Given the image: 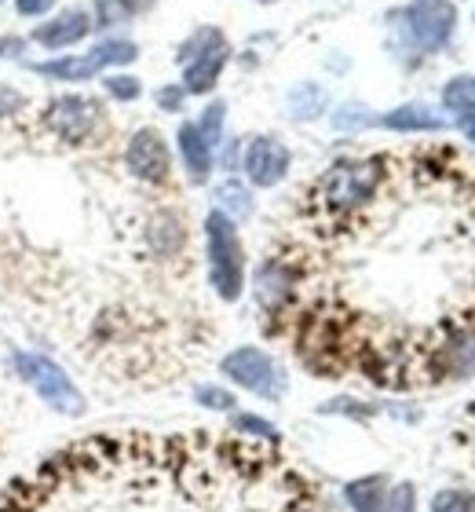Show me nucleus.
I'll return each mask as SVG.
<instances>
[{
  "mask_svg": "<svg viewBox=\"0 0 475 512\" xmlns=\"http://www.w3.org/2000/svg\"><path fill=\"white\" fill-rule=\"evenodd\" d=\"M8 366L15 370L26 388H30L37 399H41L48 410L55 414H66V417H81L85 414V395L70 381L63 366L55 363L52 355H41V352H11L8 355Z\"/></svg>",
  "mask_w": 475,
  "mask_h": 512,
  "instance_id": "f257e3e1",
  "label": "nucleus"
},
{
  "mask_svg": "<svg viewBox=\"0 0 475 512\" xmlns=\"http://www.w3.org/2000/svg\"><path fill=\"white\" fill-rule=\"evenodd\" d=\"M205 253H209V282L216 297L234 304L245 289V249L231 216L212 209L205 220Z\"/></svg>",
  "mask_w": 475,
  "mask_h": 512,
  "instance_id": "f03ea898",
  "label": "nucleus"
},
{
  "mask_svg": "<svg viewBox=\"0 0 475 512\" xmlns=\"http://www.w3.org/2000/svg\"><path fill=\"white\" fill-rule=\"evenodd\" d=\"M377 183H380V161H337L318 180L315 198L322 209L344 216L370 202L373 194H377Z\"/></svg>",
  "mask_w": 475,
  "mask_h": 512,
  "instance_id": "7ed1b4c3",
  "label": "nucleus"
},
{
  "mask_svg": "<svg viewBox=\"0 0 475 512\" xmlns=\"http://www.w3.org/2000/svg\"><path fill=\"white\" fill-rule=\"evenodd\" d=\"M220 374L231 384L245 388V392L260 395L267 403H278L285 392H289V377H285L282 366L256 344H242L220 359Z\"/></svg>",
  "mask_w": 475,
  "mask_h": 512,
  "instance_id": "20e7f679",
  "label": "nucleus"
},
{
  "mask_svg": "<svg viewBox=\"0 0 475 512\" xmlns=\"http://www.w3.org/2000/svg\"><path fill=\"white\" fill-rule=\"evenodd\" d=\"M139 55V48L132 41H103L95 44L92 52H77V55H59V59H41V63H30L33 74L48 77V81H92L95 74H103L106 66H125Z\"/></svg>",
  "mask_w": 475,
  "mask_h": 512,
  "instance_id": "39448f33",
  "label": "nucleus"
},
{
  "mask_svg": "<svg viewBox=\"0 0 475 512\" xmlns=\"http://www.w3.org/2000/svg\"><path fill=\"white\" fill-rule=\"evenodd\" d=\"M44 128L52 132V136L66 139V143H85L92 139V132L99 128L103 121V107L88 96H55L41 114Z\"/></svg>",
  "mask_w": 475,
  "mask_h": 512,
  "instance_id": "423d86ee",
  "label": "nucleus"
},
{
  "mask_svg": "<svg viewBox=\"0 0 475 512\" xmlns=\"http://www.w3.org/2000/svg\"><path fill=\"white\" fill-rule=\"evenodd\" d=\"M125 165H128V172L143 183L169 180L172 154H169V143H165V136H161L158 128H139V132H132L128 150H125Z\"/></svg>",
  "mask_w": 475,
  "mask_h": 512,
  "instance_id": "0eeeda50",
  "label": "nucleus"
},
{
  "mask_svg": "<svg viewBox=\"0 0 475 512\" xmlns=\"http://www.w3.org/2000/svg\"><path fill=\"white\" fill-rule=\"evenodd\" d=\"M454 22L457 11L450 0H410L406 8V26L421 48H443L454 33Z\"/></svg>",
  "mask_w": 475,
  "mask_h": 512,
  "instance_id": "6e6552de",
  "label": "nucleus"
},
{
  "mask_svg": "<svg viewBox=\"0 0 475 512\" xmlns=\"http://www.w3.org/2000/svg\"><path fill=\"white\" fill-rule=\"evenodd\" d=\"M289 147H285L282 139L275 136H256L249 147H245V158H242V169L249 176V183L256 187H275V183L285 180V172H289Z\"/></svg>",
  "mask_w": 475,
  "mask_h": 512,
  "instance_id": "1a4fd4ad",
  "label": "nucleus"
},
{
  "mask_svg": "<svg viewBox=\"0 0 475 512\" xmlns=\"http://www.w3.org/2000/svg\"><path fill=\"white\" fill-rule=\"evenodd\" d=\"M92 15H88L85 8H66L59 11V15H52V19H44L33 26L30 41L41 44L44 52H66V48H74V44H81L92 33Z\"/></svg>",
  "mask_w": 475,
  "mask_h": 512,
  "instance_id": "9d476101",
  "label": "nucleus"
},
{
  "mask_svg": "<svg viewBox=\"0 0 475 512\" xmlns=\"http://www.w3.org/2000/svg\"><path fill=\"white\" fill-rule=\"evenodd\" d=\"M293 286H296V275L289 271V264L267 260V264L260 267V275H256V300H260V308L278 311L285 300H289Z\"/></svg>",
  "mask_w": 475,
  "mask_h": 512,
  "instance_id": "9b49d317",
  "label": "nucleus"
},
{
  "mask_svg": "<svg viewBox=\"0 0 475 512\" xmlns=\"http://www.w3.org/2000/svg\"><path fill=\"white\" fill-rule=\"evenodd\" d=\"M176 143H180V158L187 165L190 183H205L212 172V147L205 143V136L198 132L194 121H183L180 132H176Z\"/></svg>",
  "mask_w": 475,
  "mask_h": 512,
  "instance_id": "f8f14e48",
  "label": "nucleus"
},
{
  "mask_svg": "<svg viewBox=\"0 0 475 512\" xmlns=\"http://www.w3.org/2000/svg\"><path fill=\"white\" fill-rule=\"evenodd\" d=\"M223 66H227V48L190 59V63L183 66V92H190V96H205V92H212L223 74Z\"/></svg>",
  "mask_w": 475,
  "mask_h": 512,
  "instance_id": "ddd939ff",
  "label": "nucleus"
},
{
  "mask_svg": "<svg viewBox=\"0 0 475 512\" xmlns=\"http://www.w3.org/2000/svg\"><path fill=\"white\" fill-rule=\"evenodd\" d=\"M351 512H391V491L384 476H362L344 487Z\"/></svg>",
  "mask_w": 475,
  "mask_h": 512,
  "instance_id": "4468645a",
  "label": "nucleus"
},
{
  "mask_svg": "<svg viewBox=\"0 0 475 512\" xmlns=\"http://www.w3.org/2000/svg\"><path fill=\"white\" fill-rule=\"evenodd\" d=\"M384 125L395 128V132H439L443 118L432 114L428 107L410 103V107H399V110H391V114H384Z\"/></svg>",
  "mask_w": 475,
  "mask_h": 512,
  "instance_id": "2eb2a0df",
  "label": "nucleus"
},
{
  "mask_svg": "<svg viewBox=\"0 0 475 512\" xmlns=\"http://www.w3.org/2000/svg\"><path fill=\"white\" fill-rule=\"evenodd\" d=\"M147 235H150V246L158 249L161 256H169L183 246V220L176 213H158L150 220Z\"/></svg>",
  "mask_w": 475,
  "mask_h": 512,
  "instance_id": "dca6fc26",
  "label": "nucleus"
},
{
  "mask_svg": "<svg viewBox=\"0 0 475 512\" xmlns=\"http://www.w3.org/2000/svg\"><path fill=\"white\" fill-rule=\"evenodd\" d=\"M216 209L223 216H231V220H245V216L253 213V198H249V191L238 180H227L216 191Z\"/></svg>",
  "mask_w": 475,
  "mask_h": 512,
  "instance_id": "f3484780",
  "label": "nucleus"
},
{
  "mask_svg": "<svg viewBox=\"0 0 475 512\" xmlns=\"http://www.w3.org/2000/svg\"><path fill=\"white\" fill-rule=\"evenodd\" d=\"M95 11V26H125V22L136 19L139 4L136 0H95L92 4Z\"/></svg>",
  "mask_w": 475,
  "mask_h": 512,
  "instance_id": "a211bd4d",
  "label": "nucleus"
},
{
  "mask_svg": "<svg viewBox=\"0 0 475 512\" xmlns=\"http://www.w3.org/2000/svg\"><path fill=\"white\" fill-rule=\"evenodd\" d=\"M289 110H293V118H300V121L318 118V114L326 110V92L318 85H300L293 96H289Z\"/></svg>",
  "mask_w": 475,
  "mask_h": 512,
  "instance_id": "6ab92c4d",
  "label": "nucleus"
},
{
  "mask_svg": "<svg viewBox=\"0 0 475 512\" xmlns=\"http://www.w3.org/2000/svg\"><path fill=\"white\" fill-rule=\"evenodd\" d=\"M223 118H227V107H223V103H212V107H205L201 121H194V125H198V132L205 136V143H209L212 150L220 147V139H223Z\"/></svg>",
  "mask_w": 475,
  "mask_h": 512,
  "instance_id": "aec40b11",
  "label": "nucleus"
},
{
  "mask_svg": "<svg viewBox=\"0 0 475 512\" xmlns=\"http://www.w3.org/2000/svg\"><path fill=\"white\" fill-rule=\"evenodd\" d=\"M428 512H475V494L472 491H457V487H446L432 498V509Z\"/></svg>",
  "mask_w": 475,
  "mask_h": 512,
  "instance_id": "412c9836",
  "label": "nucleus"
},
{
  "mask_svg": "<svg viewBox=\"0 0 475 512\" xmlns=\"http://www.w3.org/2000/svg\"><path fill=\"white\" fill-rule=\"evenodd\" d=\"M194 399H198L201 406H209V410H234V399L227 388H220V384H198L194 388Z\"/></svg>",
  "mask_w": 475,
  "mask_h": 512,
  "instance_id": "4be33fe9",
  "label": "nucleus"
},
{
  "mask_svg": "<svg viewBox=\"0 0 475 512\" xmlns=\"http://www.w3.org/2000/svg\"><path fill=\"white\" fill-rule=\"evenodd\" d=\"M103 88L117 99V103H132V99H139V92H143V85H139L136 77H128V74H110L103 81Z\"/></svg>",
  "mask_w": 475,
  "mask_h": 512,
  "instance_id": "5701e85b",
  "label": "nucleus"
},
{
  "mask_svg": "<svg viewBox=\"0 0 475 512\" xmlns=\"http://www.w3.org/2000/svg\"><path fill=\"white\" fill-rule=\"evenodd\" d=\"M234 432H245V436H264V439H278L275 425L264 421L256 414H234Z\"/></svg>",
  "mask_w": 475,
  "mask_h": 512,
  "instance_id": "b1692460",
  "label": "nucleus"
},
{
  "mask_svg": "<svg viewBox=\"0 0 475 512\" xmlns=\"http://www.w3.org/2000/svg\"><path fill=\"white\" fill-rule=\"evenodd\" d=\"M26 92H19L15 85H0V118H15V114H22L26 110Z\"/></svg>",
  "mask_w": 475,
  "mask_h": 512,
  "instance_id": "393cba45",
  "label": "nucleus"
},
{
  "mask_svg": "<svg viewBox=\"0 0 475 512\" xmlns=\"http://www.w3.org/2000/svg\"><path fill=\"white\" fill-rule=\"evenodd\" d=\"M55 8V0H15V11L22 19H44Z\"/></svg>",
  "mask_w": 475,
  "mask_h": 512,
  "instance_id": "a878e982",
  "label": "nucleus"
},
{
  "mask_svg": "<svg viewBox=\"0 0 475 512\" xmlns=\"http://www.w3.org/2000/svg\"><path fill=\"white\" fill-rule=\"evenodd\" d=\"M413 509H417V494H413L410 483L395 487V491H391V512H413Z\"/></svg>",
  "mask_w": 475,
  "mask_h": 512,
  "instance_id": "bb28decb",
  "label": "nucleus"
},
{
  "mask_svg": "<svg viewBox=\"0 0 475 512\" xmlns=\"http://www.w3.org/2000/svg\"><path fill=\"white\" fill-rule=\"evenodd\" d=\"M183 96H187L183 88H161V92H158V103L165 110H180L183 107Z\"/></svg>",
  "mask_w": 475,
  "mask_h": 512,
  "instance_id": "cd10ccee",
  "label": "nucleus"
},
{
  "mask_svg": "<svg viewBox=\"0 0 475 512\" xmlns=\"http://www.w3.org/2000/svg\"><path fill=\"white\" fill-rule=\"evenodd\" d=\"M457 121H461V128L468 132V139H475V103H468V107H461V114H457Z\"/></svg>",
  "mask_w": 475,
  "mask_h": 512,
  "instance_id": "c85d7f7f",
  "label": "nucleus"
},
{
  "mask_svg": "<svg viewBox=\"0 0 475 512\" xmlns=\"http://www.w3.org/2000/svg\"><path fill=\"white\" fill-rule=\"evenodd\" d=\"M19 52H22V37H15V41L8 37V41L0 44V59H11V55H19Z\"/></svg>",
  "mask_w": 475,
  "mask_h": 512,
  "instance_id": "c756f323",
  "label": "nucleus"
},
{
  "mask_svg": "<svg viewBox=\"0 0 475 512\" xmlns=\"http://www.w3.org/2000/svg\"><path fill=\"white\" fill-rule=\"evenodd\" d=\"M260 4H275V0H260Z\"/></svg>",
  "mask_w": 475,
  "mask_h": 512,
  "instance_id": "7c9ffc66",
  "label": "nucleus"
},
{
  "mask_svg": "<svg viewBox=\"0 0 475 512\" xmlns=\"http://www.w3.org/2000/svg\"><path fill=\"white\" fill-rule=\"evenodd\" d=\"M0 4H4V0H0Z\"/></svg>",
  "mask_w": 475,
  "mask_h": 512,
  "instance_id": "2f4dec72",
  "label": "nucleus"
}]
</instances>
